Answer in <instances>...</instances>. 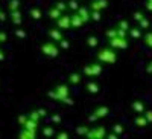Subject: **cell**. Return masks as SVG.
<instances>
[{"label":"cell","instance_id":"24","mask_svg":"<svg viewBox=\"0 0 152 139\" xmlns=\"http://www.w3.org/2000/svg\"><path fill=\"white\" fill-rule=\"evenodd\" d=\"M0 12H2V11H0Z\"/></svg>","mask_w":152,"mask_h":139},{"label":"cell","instance_id":"8","mask_svg":"<svg viewBox=\"0 0 152 139\" xmlns=\"http://www.w3.org/2000/svg\"><path fill=\"white\" fill-rule=\"evenodd\" d=\"M61 12H62V11L58 9V8L55 6V8H52V9L49 11V17H50V18H53V20H58V18L61 17Z\"/></svg>","mask_w":152,"mask_h":139},{"label":"cell","instance_id":"2","mask_svg":"<svg viewBox=\"0 0 152 139\" xmlns=\"http://www.w3.org/2000/svg\"><path fill=\"white\" fill-rule=\"evenodd\" d=\"M52 98L55 99H61V101H66V96L69 95V87L67 86H59L55 89V92H50L49 93Z\"/></svg>","mask_w":152,"mask_h":139},{"label":"cell","instance_id":"1","mask_svg":"<svg viewBox=\"0 0 152 139\" xmlns=\"http://www.w3.org/2000/svg\"><path fill=\"white\" fill-rule=\"evenodd\" d=\"M97 58L100 61H104V63H113L117 58V55H116V52H113V50H110V49H102V50H99Z\"/></svg>","mask_w":152,"mask_h":139},{"label":"cell","instance_id":"11","mask_svg":"<svg viewBox=\"0 0 152 139\" xmlns=\"http://www.w3.org/2000/svg\"><path fill=\"white\" fill-rule=\"evenodd\" d=\"M100 72V66H97V67H90V66H88V67H85V73H88V75H97Z\"/></svg>","mask_w":152,"mask_h":139},{"label":"cell","instance_id":"12","mask_svg":"<svg viewBox=\"0 0 152 139\" xmlns=\"http://www.w3.org/2000/svg\"><path fill=\"white\" fill-rule=\"evenodd\" d=\"M29 14H31V17L34 18V20H38L41 17V12H40V9H31L29 11Z\"/></svg>","mask_w":152,"mask_h":139},{"label":"cell","instance_id":"21","mask_svg":"<svg viewBox=\"0 0 152 139\" xmlns=\"http://www.w3.org/2000/svg\"><path fill=\"white\" fill-rule=\"evenodd\" d=\"M72 81H73V83L78 81V75H73V77H72Z\"/></svg>","mask_w":152,"mask_h":139},{"label":"cell","instance_id":"14","mask_svg":"<svg viewBox=\"0 0 152 139\" xmlns=\"http://www.w3.org/2000/svg\"><path fill=\"white\" fill-rule=\"evenodd\" d=\"M145 40H146V44L152 47V32H148L146 37H145Z\"/></svg>","mask_w":152,"mask_h":139},{"label":"cell","instance_id":"3","mask_svg":"<svg viewBox=\"0 0 152 139\" xmlns=\"http://www.w3.org/2000/svg\"><path fill=\"white\" fill-rule=\"evenodd\" d=\"M41 50H43L44 55H49V57H56V55H58V49H56L55 43H52V41L44 43V44L41 46Z\"/></svg>","mask_w":152,"mask_h":139},{"label":"cell","instance_id":"13","mask_svg":"<svg viewBox=\"0 0 152 139\" xmlns=\"http://www.w3.org/2000/svg\"><path fill=\"white\" fill-rule=\"evenodd\" d=\"M108 112V109H104V107H100L96 113H94V116H93V119H96V118H100V116H105V113Z\"/></svg>","mask_w":152,"mask_h":139},{"label":"cell","instance_id":"20","mask_svg":"<svg viewBox=\"0 0 152 139\" xmlns=\"http://www.w3.org/2000/svg\"><path fill=\"white\" fill-rule=\"evenodd\" d=\"M52 133H53V132L50 130V129H46V130H44V135H47V136H49V135H52Z\"/></svg>","mask_w":152,"mask_h":139},{"label":"cell","instance_id":"10","mask_svg":"<svg viewBox=\"0 0 152 139\" xmlns=\"http://www.w3.org/2000/svg\"><path fill=\"white\" fill-rule=\"evenodd\" d=\"M49 35H50V38H53L55 41H61V40H62V35H61V32H58L56 29H55V31L52 29V31L49 32Z\"/></svg>","mask_w":152,"mask_h":139},{"label":"cell","instance_id":"19","mask_svg":"<svg viewBox=\"0 0 152 139\" xmlns=\"http://www.w3.org/2000/svg\"><path fill=\"white\" fill-rule=\"evenodd\" d=\"M5 20H6V14L2 11V12H0V21H5Z\"/></svg>","mask_w":152,"mask_h":139},{"label":"cell","instance_id":"9","mask_svg":"<svg viewBox=\"0 0 152 139\" xmlns=\"http://www.w3.org/2000/svg\"><path fill=\"white\" fill-rule=\"evenodd\" d=\"M20 0H9V3H8V9L9 11H18L20 9Z\"/></svg>","mask_w":152,"mask_h":139},{"label":"cell","instance_id":"18","mask_svg":"<svg viewBox=\"0 0 152 139\" xmlns=\"http://www.w3.org/2000/svg\"><path fill=\"white\" fill-rule=\"evenodd\" d=\"M69 6H70L72 9H78V5H76V2H75V0H73V2H70V3H69Z\"/></svg>","mask_w":152,"mask_h":139},{"label":"cell","instance_id":"6","mask_svg":"<svg viewBox=\"0 0 152 139\" xmlns=\"http://www.w3.org/2000/svg\"><path fill=\"white\" fill-rule=\"evenodd\" d=\"M107 8V0H97V2H93L90 5V9L91 11H100V9H104Z\"/></svg>","mask_w":152,"mask_h":139},{"label":"cell","instance_id":"7","mask_svg":"<svg viewBox=\"0 0 152 139\" xmlns=\"http://www.w3.org/2000/svg\"><path fill=\"white\" fill-rule=\"evenodd\" d=\"M82 23H85V21L82 20V17H81L79 14H75V16H72V28H76V26H81Z\"/></svg>","mask_w":152,"mask_h":139},{"label":"cell","instance_id":"4","mask_svg":"<svg viewBox=\"0 0 152 139\" xmlns=\"http://www.w3.org/2000/svg\"><path fill=\"white\" fill-rule=\"evenodd\" d=\"M56 23H58V28H59V29L72 28V17H70V16H61Z\"/></svg>","mask_w":152,"mask_h":139},{"label":"cell","instance_id":"15","mask_svg":"<svg viewBox=\"0 0 152 139\" xmlns=\"http://www.w3.org/2000/svg\"><path fill=\"white\" fill-rule=\"evenodd\" d=\"M6 40H8L6 34H5L3 31H0V44H2V43H6Z\"/></svg>","mask_w":152,"mask_h":139},{"label":"cell","instance_id":"23","mask_svg":"<svg viewBox=\"0 0 152 139\" xmlns=\"http://www.w3.org/2000/svg\"><path fill=\"white\" fill-rule=\"evenodd\" d=\"M148 8L152 9V0H149V2H148Z\"/></svg>","mask_w":152,"mask_h":139},{"label":"cell","instance_id":"5","mask_svg":"<svg viewBox=\"0 0 152 139\" xmlns=\"http://www.w3.org/2000/svg\"><path fill=\"white\" fill-rule=\"evenodd\" d=\"M9 18L14 24H20L21 23V12L18 11H9Z\"/></svg>","mask_w":152,"mask_h":139},{"label":"cell","instance_id":"22","mask_svg":"<svg viewBox=\"0 0 152 139\" xmlns=\"http://www.w3.org/2000/svg\"><path fill=\"white\" fill-rule=\"evenodd\" d=\"M5 58V55H3V52H2V49H0V61H2Z\"/></svg>","mask_w":152,"mask_h":139},{"label":"cell","instance_id":"16","mask_svg":"<svg viewBox=\"0 0 152 139\" xmlns=\"http://www.w3.org/2000/svg\"><path fill=\"white\" fill-rule=\"evenodd\" d=\"M15 35L20 37V38H24V37H26V34H24L23 29H17V31H15Z\"/></svg>","mask_w":152,"mask_h":139},{"label":"cell","instance_id":"17","mask_svg":"<svg viewBox=\"0 0 152 139\" xmlns=\"http://www.w3.org/2000/svg\"><path fill=\"white\" fill-rule=\"evenodd\" d=\"M28 118H29V116H24V115H23V116H18V122H20V124L23 125L24 122H26V121H28Z\"/></svg>","mask_w":152,"mask_h":139}]
</instances>
